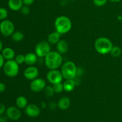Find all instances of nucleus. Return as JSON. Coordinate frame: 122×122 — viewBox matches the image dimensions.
I'll return each mask as SVG.
<instances>
[{"instance_id":"obj_24","label":"nucleus","mask_w":122,"mask_h":122,"mask_svg":"<svg viewBox=\"0 0 122 122\" xmlns=\"http://www.w3.org/2000/svg\"><path fill=\"white\" fill-rule=\"evenodd\" d=\"M52 87H53L54 90L55 92L56 93H58V94H59V93L62 92L64 91L63 83H62L61 82L53 84L52 85Z\"/></svg>"},{"instance_id":"obj_15","label":"nucleus","mask_w":122,"mask_h":122,"mask_svg":"<svg viewBox=\"0 0 122 122\" xmlns=\"http://www.w3.org/2000/svg\"><path fill=\"white\" fill-rule=\"evenodd\" d=\"M57 51L61 54H64L69 50V44L64 39H60L59 42L56 44Z\"/></svg>"},{"instance_id":"obj_34","label":"nucleus","mask_w":122,"mask_h":122,"mask_svg":"<svg viewBox=\"0 0 122 122\" xmlns=\"http://www.w3.org/2000/svg\"><path fill=\"white\" fill-rule=\"evenodd\" d=\"M8 117L6 115H0V122H7L8 120Z\"/></svg>"},{"instance_id":"obj_14","label":"nucleus","mask_w":122,"mask_h":122,"mask_svg":"<svg viewBox=\"0 0 122 122\" xmlns=\"http://www.w3.org/2000/svg\"><path fill=\"white\" fill-rule=\"evenodd\" d=\"M2 56L5 60H14L15 57V51L13 48L10 47L4 48L2 51H1Z\"/></svg>"},{"instance_id":"obj_26","label":"nucleus","mask_w":122,"mask_h":122,"mask_svg":"<svg viewBox=\"0 0 122 122\" xmlns=\"http://www.w3.org/2000/svg\"><path fill=\"white\" fill-rule=\"evenodd\" d=\"M14 60L16 61V63L18 64H21L25 63V56L23 54H18L15 56Z\"/></svg>"},{"instance_id":"obj_10","label":"nucleus","mask_w":122,"mask_h":122,"mask_svg":"<svg viewBox=\"0 0 122 122\" xmlns=\"http://www.w3.org/2000/svg\"><path fill=\"white\" fill-rule=\"evenodd\" d=\"M5 115L8 119L13 121H16L20 119L21 116V113L20 108L15 106H11L7 108L5 112Z\"/></svg>"},{"instance_id":"obj_5","label":"nucleus","mask_w":122,"mask_h":122,"mask_svg":"<svg viewBox=\"0 0 122 122\" xmlns=\"http://www.w3.org/2000/svg\"><path fill=\"white\" fill-rule=\"evenodd\" d=\"M5 75L9 77H14L17 76L19 72V64L14 60H7L3 66Z\"/></svg>"},{"instance_id":"obj_18","label":"nucleus","mask_w":122,"mask_h":122,"mask_svg":"<svg viewBox=\"0 0 122 122\" xmlns=\"http://www.w3.org/2000/svg\"><path fill=\"white\" fill-rule=\"evenodd\" d=\"M61 34L57 31L50 33L48 36V42L50 45H56L60 41Z\"/></svg>"},{"instance_id":"obj_12","label":"nucleus","mask_w":122,"mask_h":122,"mask_svg":"<svg viewBox=\"0 0 122 122\" xmlns=\"http://www.w3.org/2000/svg\"><path fill=\"white\" fill-rule=\"evenodd\" d=\"M25 113L26 115L30 117L35 118L39 116L41 113V110L37 105L35 104H30L25 108Z\"/></svg>"},{"instance_id":"obj_27","label":"nucleus","mask_w":122,"mask_h":122,"mask_svg":"<svg viewBox=\"0 0 122 122\" xmlns=\"http://www.w3.org/2000/svg\"><path fill=\"white\" fill-rule=\"evenodd\" d=\"M108 0H93L94 5L97 7H102L105 5Z\"/></svg>"},{"instance_id":"obj_4","label":"nucleus","mask_w":122,"mask_h":122,"mask_svg":"<svg viewBox=\"0 0 122 122\" xmlns=\"http://www.w3.org/2000/svg\"><path fill=\"white\" fill-rule=\"evenodd\" d=\"M77 71L76 64L71 61L65 62L61 66V72L65 79H74L77 76Z\"/></svg>"},{"instance_id":"obj_31","label":"nucleus","mask_w":122,"mask_h":122,"mask_svg":"<svg viewBox=\"0 0 122 122\" xmlns=\"http://www.w3.org/2000/svg\"><path fill=\"white\" fill-rule=\"evenodd\" d=\"M35 0H23V5H25L30 6L34 2Z\"/></svg>"},{"instance_id":"obj_22","label":"nucleus","mask_w":122,"mask_h":122,"mask_svg":"<svg viewBox=\"0 0 122 122\" xmlns=\"http://www.w3.org/2000/svg\"><path fill=\"white\" fill-rule=\"evenodd\" d=\"M122 54V49L118 46H113L112 48V50L110 51V54L112 55V57H120Z\"/></svg>"},{"instance_id":"obj_29","label":"nucleus","mask_w":122,"mask_h":122,"mask_svg":"<svg viewBox=\"0 0 122 122\" xmlns=\"http://www.w3.org/2000/svg\"><path fill=\"white\" fill-rule=\"evenodd\" d=\"M6 108L5 105L2 102H0V115L4 114L6 112Z\"/></svg>"},{"instance_id":"obj_25","label":"nucleus","mask_w":122,"mask_h":122,"mask_svg":"<svg viewBox=\"0 0 122 122\" xmlns=\"http://www.w3.org/2000/svg\"><path fill=\"white\" fill-rule=\"evenodd\" d=\"M8 11L4 7H0V20L2 21L7 19L8 17Z\"/></svg>"},{"instance_id":"obj_23","label":"nucleus","mask_w":122,"mask_h":122,"mask_svg":"<svg viewBox=\"0 0 122 122\" xmlns=\"http://www.w3.org/2000/svg\"><path fill=\"white\" fill-rule=\"evenodd\" d=\"M44 94H45V96L48 97H53L54 95L56 92H55L54 90V88L52 87V86H50L48 85L46 86V87L45 88L44 90Z\"/></svg>"},{"instance_id":"obj_6","label":"nucleus","mask_w":122,"mask_h":122,"mask_svg":"<svg viewBox=\"0 0 122 122\" xmlns=\"http://www.w3.org/2000/svg\"><path fill=\"white\" fill-rule=\"evenodd\" d=\"M15 31L14 25L11 20L5 19L0 23V32L5 37L11 36Z\"/></svg>"},{"instance_id":"obj_38","label":"nucleus","mask_w":122,"mask_h":122,"mask_svg":"<svg viewBox=\"0 0 122 122\" xmlns=\"http://www.w3.org/2000/svg\"><path fill=\"white\" fill-rule=\"evenodd\" d=\"M70 1H75V0H70Z\"/></svg>"},{"instance_id":"obj_19","label":"nucleus","mask_w":122,"mask_h":122,"mask_svg":"<svg viewBox=\"0 0 122 122\" xmlns=\"http://www.w3.org/2000/svg\"><path fill=\"white\" fill-rule=\"evenodd\" d=\"M76 82L74 79H66V81L63 83L64 91L70 92L75 89L76 87Z\"/></svg>"},{"instance_id":"obj_30","label":"nucleus","mask_w":122,"mask_h":122,"mask_svg":"<svg viewBox=\"0 0 122 122\" xmlns=\"http://www.w3.org/2000/svg\"><path fill=\"white\" fill-rule=\"evenodd\" d=\"M58 107V105L56 102H51L48 105V107L50 110H54L56 109L57 107Z\"/></svg>"},{"instance_id":"obj_3","label":"nucleus","mask_w":122,"mask_h":122,"mask_svg":"<svg viewBox=\"0 0 122 122\" xmlns=\"http://www.w3.org/2000/svg\"><path fill=\"white\" fill-rule=\"evenodd\" d=\"M113 46V43L110 39L106 37H100L94 42L95 50L101 55H106L110 53Z\"/></svg>"},{"instance_id":"obj_1","label":"nucleus","mask_w":122,"mask_h":122,"mask_svg":"<svg viewBox=\"0 0 122 122\" xmlns=\"http://www.w3.org/2000/svg\"><path fill=\"white\" fill-rule=\"evenodd\" d=\"M63 57L57 51H51L45 57V64L50 70H56L62 66Z\"/></svg>"},{"instance_id":"obj_36","label":"nucleus","mask_w":122,"mask_h":122,"mask_svg":"<svg viewBox=\"0 0 122 122\" xmlns=\"http://www.w3.org/2000/svg\"><path fill=\"white\" fill-rule=\"evenodd\" d=\"M4 49V45L3 43H2V41L0 40V52L2 51V50Z\"/></svg>"},{"instance_id":"obj_8","label":"nucleus","mask_w":122,"mask_h":122,"mask_svg":"<svg viewBox=\"0 0 122 122\" xmlns=\"http://www.w3.org/2000/svg\"><path fill=\"white\" fill-rule=\"evenodd\" d=\"M46 79L52 85L60 83L63 81V76L61 71L57 69L56 70H50L46 74Z\"/></svg>"},{"instance_id":"obj_17","label":"nucleus","mask_w":122,"mask_h":122,"mask_svg":"<svg viewBox=\"0 0 122 122\" xmlns=\"http://www.w3.org/2000/svg\"><path fill=\"white\" fill-rule=\"evenodd\" d=\"M25 56V63L28 66H33L38 61V56L35 53L29 52Z\"/></svg>"},{"instance_id":"obj_13","label":"nucleus","mask_w":122,"mask_h":122,"mask_svg":"<svg viewBox=\"0 0 122 122\" xmlns=\"http://www.w3.org/2000/svg\"><path fill=\"white\" fill-rule=\"evenodd\" d=\"M58 107L61 110H66L71 105V100L68 97H63L58 101Z\"/></svg>"},{"instance_id":"obj_28","label":"nucleus","mask_w":122,"mask_h":122,"mask_svg":"<svg viewBox=\"0 0 122 122\" xmlns=\"http://www.w3.org/2000/svg\"><path fill=\"white\" fill-rule=\"evenodd\" d=\"M20 11L23 15H28L30 13V8L29 6L24 5L20 9Z\"/></svg>"},{"instance_id":"obj_2","label":"nucleus","mask_w":122,"mask_h":122,"mask_svg":"<svg viewBox=\"0 0 122 122\" xmlns=\"http://www.w3.org/2000/svg\"><path fill=\"white\" fill-rule=\"evenodd\" d=\"M56 30L61 35L67 33L72 27L71 20L66 15H60L56 18L54 21Z\"/></svg>"},{"instance_id":"obj_16","label":"nucleus","mask_w":122,"mask_h":122,"mask_svg":"<svg viewBox=\"0 0 122 122\" xmlns=\"http://www.w3.org/2000/svg\"><path fill=\"white\" fill-rule=\"evenodd\" d=\"M23 5V0H8V6L10 9L14 11L20 10Z\"/></svg>"},{"instance_id":"obj_32","label":"nucleus","mask_w":122,"mask_h":122,"mask_svg":"<svg viewBox=\"0 0 122 122\" xmlns=\"http://www.w3.org/2000/svg\"><path fill=\"white\" fill-rule=\"evenodd\" d=\"M5 63V59L2 56V54L0 53V69L1 68H3L4 65Z\"/></svg>"},{"instance_id":"obj_11","label":"nucleus","mask_w":122,"mask_h":122,"mask_svg":"<svg viewBox=\"0 0 122 122\" xmlns=\"http://www.w3.org/2000/svg\"><path fill=\"white\" fill-rule=\"evenodd\" d=\"M23 75L26 79L32 81L38 77L39 70L34 66H29L24 71Z\"/></svg>"},{"instance_id":"obj_35","label":"nucleus","mask_w":122,"mask_h":122,"mask_svg":"<svg viewBox=\"0 0 122 122\" xmlns=\"http://www.w3.org/2000/svg\"><path fill=\"white\" fill-rule=\"evenodd\" d=\"M41 107L42 108H45L46 107V106H47V104H46V103L45 102L42 101V102H41Z\"/></svg>"},{"instance_id":"obj_37","label":"nucleus","mask_w":122,"mask_h":122,"mask_svg":"<svg viewBox=\"0 0 122 122\" xmlns=\"http://www.w3.org/2000/svg\"><path fill=\"white\" fill-rule=\"evenodd\" d=\"M109 1H110L112 2H119L121 1L122 0H109Z\"/></svg>"},{"instance_id":"obj_33","label":"nucleus","mask_w":122,"mask_h":122,"mask_svg":"<svg viewBox=\"0 0 122 122\" xmlns=\"http://www.w3.org/2000/svg\"><path fill=\"white\" fill-rule=\"evenodd\" d=\"M6 86L2 82H0V93H2L5 91Z\"/></svg>"},{"instance_id":"obj_7","label":"nucleus","mask_w":122,"mask_h":122,"mask_svg":"<svg viewBox=\"0 0 122 122\" xmlns=\"http://www.w3.org/2000/svg\"><path fill=\"white\" fill-rule=\"evenodd\" d=\"M35 54L38 57L45 58V56L51 52V46L48 42L41 41L36 44L35 49Z\"/></svg>"},{"instance_id":"obj_20","label":"nucleus","mask_w":122,"mask_h":122,"mask_svg":"<svg viewBox=\"0 0 122 122\" xmlns=\"http://www.w3.org/2000/svg\"><path fill=\"white\" fill-rule=\"evenodd\" d=\"M15 104L17 107L20 109H23L26 108L28 105V101L25 97L19 96L16 98Z\"/></svg>"},{"instance_id":"obj_9","label":"nucleus","mask_w":122,"mask_h":122,"mask_svg":"<svg viewBox=\"0 0 122 122\" xmlns=\"http://www.w3.org/2000/svg\"><path fill=\"white\" fill-rule=\"evenodd\" d=\"M46 86V82L44 79L37 77L32 81L30 84V89L33 92L38 93L44 91Z\"/></svg>"},{"instance_id":"obj_21","label":"nucleus","mask_w":122,"mask_h":122,"mask_svg":"<svg viewBox=\"0 0 122 122\" xmlns=\"http://www.w3.org/2000/svg\"><path fill=\"white\" fill-rule=\"evenodd\" d=\"M11 39L13 41L15 42H19L23 40L25 35L22 32L17 30L14 31V33L11 35Z\"/></svg>"}]
</instances>
